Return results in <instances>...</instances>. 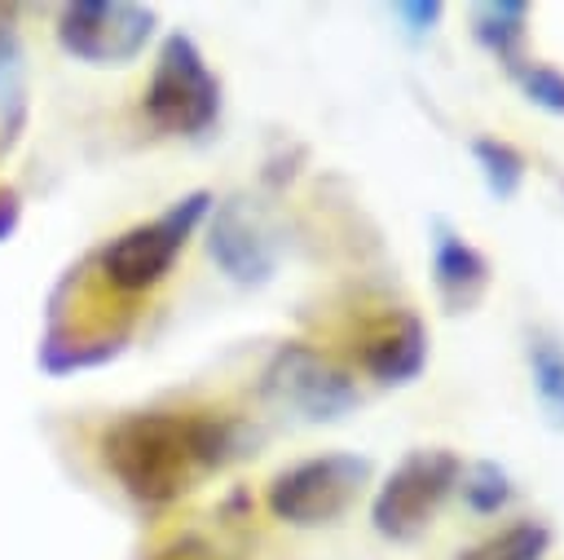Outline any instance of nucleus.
I'll return each instance as SVG.
<instances>
[{"label":"nucleus","mask_w":564,"mask_h":560,"mask_svg":"<svg viewBox=\"0 0 564 560\" xmlns=\"http://www.w3.org/2000/svg\"><path fill=\"white\" fill-rule=\"evenodd\" d=\"M220 432L212 423H181V419H137L119 432V472L137 494L163 498L181 489L194 459H216Z\"/></svg>","instance_id":"1"},{"label":"nucleus","mask_w":564,"mask_h":560,"mask_svg":"<svg viewBox=\"0 0 564 560\" xmlns=\"http://www.w3.org/2000/svg\"><path fill=\"white\" fill-rule=\"evenodd\" d=\"M458 454L454 450H410L392 472L388 481L375 489V503H370V520L383 538L392 542H414L432 516L441 511V503L458 489Z\"/></svg>","instance_id":"2"},{"label":"nucleus","mask_w":564,"mask_h":560,"mask_svg":"<svg viewBox=\"0 0 564 560\" xmlns=\"http://www.w3.org/2000/svg\"><path fill=\"white\" fill-rule=\"evenodd\" d=\"M370 481V463L357 454H317L304 459L295 467H286L273 485H269V507L273 516L291 520V525H330L335 516H344L361 485Z\"/></svg>","instance_id":"3"},{"label":"nucleus","mask_w":564,"mask_h":560,"mask_svg":"<svg viewBox=\"0 0 564 560\" xmlns=\"http://www.w3.org/2000/svg\"><path fill=\"white\" fill-rule=\"evenodd\" d=\"M145 110L163 132H198L216 119V79L207 75L198 49L185 35H172L163 44Z\"/></svg>","instance_id":"4"},{"label":"nucleus","mask_w":564,"mask_h":560,"mask_svg":"<svg viewBox=\"0 0 564 560\" xmlns=\"http://www.w3.org/2000/svg\"><path fill=\"white\" fill-rule=\"evenodd\" d=\"M203 203H207V194H189L185 203H176V207L163 212L159 220L128 229V234L106 251V278H110L119 291H145V287H154V282L172 269L176 251L185 247V234H189L194 220L203 216Z\"/></svg>","instance_id":"5"},{"label":"nucleus","mask_w":564,"mask_h":560,"mask_svg":"<svg viewBox=\"0 0 564 560\" xmlns=\"http://www.w3.org/2000/svg\"><path fill=\"white\" fill-rule=\"evenodd\" d=\"M269 388H278L282 401L300 406L308 419H339V414L357 401V388H352L335 366H326L322 357H313V353H304V348L282 353L278 375H273Z\"/></svg>","instance_id":"6"},{"label":"nucleus","mask_w":564,"mask_h":560,"mask_svg":"<svg viewBox=\"0 0 564 560\" xmlns=\"http://www.w3.org/2000/svg\"><path fill=\"white\" fill-rule=\"evenodd\" d=\"M432 282L449 313H467L489 287V260L441 216L432 220Z\"/></svg>","instance_id":"7"},{"label":"nucleus","mask_w":564,"mask_h":560,"mask_svg":"<svg viewBox=\"0 0 564 560\" xmlns=\"http://www.w3.org/2000/svg\"><path fill=\"white\" fill-rule=\"evenodd\" d=\"M361 366L379 384H410L427 366V326L419 313H397L388 317L366 344H361Z\"/></svg>","instance_id":"8"},{"label":"nucleus","mask_w":564,"mask_h":560,"mask_svg":"<svg viewBox=\"0 0 564 560\" xmlns=\"http://www.w3.org/2000/svg\"><path fill=\"white\" fill-rule=\"evenodd\" d=\"M70 44L88 57H101V62H119V57H132L145 35H150V13L141 9H128V4H93V9H79L70 13Z\"/></svg>","instance_id":"9"},{"label":"nucleus","mask_w":564,"mask_h":560,"mask_svg":"<svg viewBox=\"0 0 564 560\" xmlns=\"http://www.w3.org/2000/svg\"><path fill=\"white\" fill-rule=\"evenodd\" d=\"M524 26H529V4L524 0H489L471 9V35L485 53H494L502 66H516L524 53Z\"/></svg>","instance_id":"10"},{"label":"nucleus","mask_w":564,"mask_h":560,"mask_svg":"<svg viewBox=\"0 0 564 560\" xmlns=\"http://www.w3.org/2000/svg\"><path fill=\"white\" fill-rule=\"evenodd\" d=\"M546 547H551V525L546 520H516V525L471 542L454 560H542Z\"/></svg>","instance_id":"11"},{"label":"nucleus","mask_w":564,"mask_h":560,"mask_svg":"<svg viewBox=\"0 0 564 560\" xmlns=\"http://www.w3.org/2000/svg\"><path fill=\"white\" fill-rule=\"evenodd\" d=\"M471 159H476V168L485 176V190L494 198H516L520 194L524 172H529V159L511 141H502V137H476L471 141Z\"/></svg>","instance_id":"12"},{"label":"nucleus","mask_w":564,"mask_h":560,"mask_svg":"<svg viewBox=\"0 0 564 560\" xmlns=\"http://www.w3.org/2000/svg\"><path fill=\"white\" fill-rule=\"evenodd\" d=\"M529 375H533V392L542 401V410L564 423V348L555 335L533 331L529 335Z\"/></svg>","instance_id":"13"},{"label":"nucleus","mask_w":564,"mask_h":560,"mask_svg":"<svg viewBox=\"0 0 564 560\" xmlns=\"http://www.w3.org/2000/svg\"><path fill=\"white\" fill-rule=\"evenodd\" d=\"M458 489H463V503H467L476 516L502 511V507L511 503V494H516L507 467H498V463H489V459L463 467V472H458Z\"/></svg>","instance_id":"14"},{"label":"nucleus","mask_w":564,"mask_h":560,"mask_svg":"<svg viewBox=\"0 0 564 560\" xmlns=\"http://www.w3.org/2000/svg\"><path fill=\"white\" fill-rule=\"evenodd\" d=\"M507 75L520 84V93H524L538 110H546V115H564V75H560L555 66L520 57L516 66H507Z\"/></svg>","instance_id":"15"},{"label":"nucleus","mask_w":564,"mask_h":560,"mask_svg":"<svg viewBox=\"0 0 564 560\" xmlns=\"http://www.w3.org/2000/svg\"><path fill=\"white\" fill-rule=\"evenodd\" d=\"M392 13L401 18L405 35H410V40H419V35H427V31L441 22L445 4H441V0H410V4H392Z\"/></svg>","instance_id":"16"}]
</instances>
